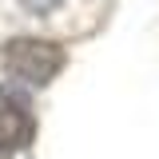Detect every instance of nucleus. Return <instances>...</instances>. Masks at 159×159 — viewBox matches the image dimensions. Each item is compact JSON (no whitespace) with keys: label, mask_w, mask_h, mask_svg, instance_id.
<instances>
[{"label":"nucleus","mask_w":159,"mask_h":159,"mask_svg":"<svg viewBox=\"0 0 159 159\" xmlns=\"http://www.w3.org/2000/svg\"><path fill=\"white\" fill-rule=\"evenodd\" d=\"M64 68V48L52 40H12L4 48V72L28 88H44Z\"/></svg>","instance_id":"f257e3e1"},{"label":"nucleus","mask_w":159,"mask_h":159,"mask_svg":"<svg viewBox=\"0 0 159 159\" xmlns=\"http://www.w3.org/2000/svg\"><path fill=\"white\" fill-rule=\"evenodd\" d=\"M36 135V119H32V107L16 96V92H8V88H0V159L16 155L24 151L28 143Z\"/></svg>","instance_id":"f03ea898"}]
</instances>
